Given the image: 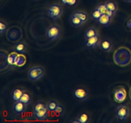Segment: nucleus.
I'll return each instance as SVG.
<instances>
[{
	"label": "nucleus",
	"mask_w": 131,
	"mask_h": 123,
	"mask_svg": "<svg viewBox=\"0 0 131 123\" xmlns=\"http://www.w3.org/2000/svg\"><path fill=\"white\" fill-rule=\"evenodd\" d=\"M44 74L45 70L42 67L35 66L29 69L28 72V76L31 81H35L41 79Z\"/></svg>",
	"instance_id": "obj_1"
},
{
	"label": "nucleus",
	"mask_w": 131,
	"mask_h": 123,
	"mask_svg": "<svg viewBox=\"0 0 131 123\" xmlns=\"http://www.w3.org/2000/svg\"><path fill=\"white\" fill-rule=\"evenodd\" d=\"M61 28L56 24L49 26L46 29V35L51 40H55L58 39L61 36Z\"/></svg>",
	"instance_id": "obj_2"
},
{
	"label": "nucleus",
	"mask_w": 131,
	"mask_h": 123,
	"mask_svg": "<svg viewBox=\"0 0 131 123\" xmlns=\"http://www.w3.org/2000/svg\"><path fill=\"white\" fill-rule=\"evenodd\" d=\"M115 114H116V117L119 120L124 121L127 119L129 114H130V110H129V106L126 104L120 105L116 108Z\"/></svg>",
	"instance_id": "obj_3"
},
{
	"label": "nucleus",
	"mask_w": 131,
	"mask_h": 123,
	"mask_svg": "<svg viewBox=\"0 0 131 123\" xmlns=\"http://www.w3.org/2000/svg\"><path fill=\"white\" fill-rule=\"evenodd\" d=\"M63 14V8L59 4H52L48 8V15L51 19H59Z\"/></svg>",
	"instance_id": "obj_4"
},
{
	"label": "nucleus",
	"mask_w": 131,
	"mask_h": 123,
	"mask_svg": "<svg viewBox=\"0 0 131 123\" xmlns=\"http://www.w3.org/2000/svg\"><path fill=\"white\" fill-rule=\"evenodd\" d=\"M127 96L126 90L123 87H120L114 91V99L117 102H122Z\"/></svg>",
	"instance_id": "obj_5"
},
{
	"label": "nucleus",
	"mask_w": 131,
	"mask_h": 123,
	"mask_svg": "<svg viewBox=\"0 0 131 123\" xmlns=\"http://www.w3.org/2000/svg\"><path fill=\"white\" fill-rule=\"evenodd\" d=\"M101 42V38L99 36V35H97L95 36V37L86 38L85 41V45L88 48L94 49L99 46Z\"/></svg>",
	"instance_id": "obj_6"
},
{
	"label": "nucleus",
	"mask_w": 131,
	"mask_h": 123,
	"mask_svg": "<svg viewBox=\"0 0 131 123\" xmlns=\"http://www.w3.org/2000/svg\"><path fill=\"white\" fill-rule=\"evenodd\" d=\"M26 110V105H24L21 101H15L12 106V110L15 114L20 115L24 113Z\"/></svg>",
	"instance_id": "obj_7"
},
{
	"label": "nucleus",
	"mask_w": 131,
	"mask_h": 123,
	"mask_svg": "<svg viewBox=\"0 0 131 123\" xmlns=\"http://www.w3.org/2000/svg\"><path fill=\"white\" fill-rule=\"evenodd\" d=\"M74 96L79 101H85L88 99V92L83 88H77L74 92Z\"/></svg>",
	"instance_id": "obj_8"
},
{
	"label": "nucleus",
	"mask_w": 131,
	"mask_h": 123,
	"mask_svg": "<svg viewBox=\"0 0 131 123\" xmlns=\"http://www.w3.org/2000/svg\"><path fill=\"white\" fill-rule=\"evenodd\" d=\"M48 111L49 110L47 108H45L42 109V110H39L37 112L33 113V115H34V117L37 120H45L48 118Z\"/></svg>",
	"instance_id": "obj_9"
},
{
	"label": "nucleus",
	"mask_w": 131,
	"mask_h": 123,
	"mask_svg": "<svg viewBox=\"0 0 131 123\" xmlns=\"http://www.w3.org/2000/svg\"><path fill=\"white\" fill-rule=\"evenodd\" d=\"M99 47L102 51L104 52H110L112 49L113 45L111 41L107 39H104L103 40H101Z\"/></svg>",
	"instance_id": "obj_10"
},
{
	"label": "nucleus",
	"mask_w": 131,
	"mask_h": 123,
	"mask_svg": "<svg viewBox=\"0 0 131 123\" xmlns=\"http://www.w3.org/2000/svg\"><path fill=\"white\" fill-rule=\"evenodd\" d=\"M24 91L21 88H15L12 92V97L14 101H19Z\"/></svg>",
	"instance_id": "obj_11"
},
{
	"label": "nucleus",
	"mask_w": 131,
	"mask_h": 123,
	"mask_svg": "<svg viewBox=\"0 0 131 123\" xmlns=\"http://www.w3.org/2000/svg\"><path fill=\"white\" fill-rule=\"evenodd\" d=\"M70 21L72 25L73 26L75 27V28H79V27H80L83 24L82 20L74 14L70 17Z\"/></svg>",
	"instance_id": "obj_12"
},
{
	"label": "nucleus",
	"mask_w": 131,
	"mask_h": 123,
	"mask_svg": "<svg viewBox=\"0 0 131 123\" xmlns=\"http://www.w3.org/2000/svg\"><path fill=\"white\" fill-rule=\"evenodd\" d=\"M104 3L106 5V8H107V9L109 11L113 13L114 14L118 10V6L116 3L113 1H107L105 2Z\"/></svg>",
	"instance_id": "obj_13"
},
{
	"label": "nucleus",
	"mask_w": 131,
	"mask_h": 123,
	"mask_svg": "<svg viewBox=\"0 0 131 123\" xmlns=\"http://www.w3.org/2000/svg\"><path fill=\"white\" fill-rule=\"evenodd\" d=\"M97 35H98V32H97V29L94 27H91V28H88L84 32V37H85L86 39L95 37Z\"/></svg>",
	"instance_id": "obj_14"
},
{
	"label": "nucleus",
	"mask_w": 131,
	"mask_h": 123,
	"mask_svg": "<svg viewBox=\"0 0 131 123\" xmlns=\"http://www.w3.org/2000/svg\"><path fill=\"white\" fill-rule=\"evenodd\" d=\"M111 19H112V18H111L110 16L106 15V14H102V16L100 17L98 22L104 26H107L111 23Z\"/></svg>",
	"instance_id": "obj_15"
},
{
	"label": "nucleus",
	"mask_w": 131,
	"mask_h": 123,
	"mask_svg": "<svg viewBox=\"0 0 131 123\" xmlns=\"http://www.w3.org/2000/svg\"><path fill=\"white\" fill-rule=\"evenodd\" d=\"M14 49L16 51L17 53L19 54H24L25 53L26 51V46L25 44L23 43V42H20L17 43L15 45V47H14Z\"/></svg>",
	"instance_id": "obj_16"
},
{
	"label": "nucleus",
	"mask_w": 131,
	"mask_h": 123,
	"mask_svg": "<svg viewBox=\"0 0 131 123\" xmlns=\"http://www.w3.org/2000/svg\"><path fill=\"white\" fill-rule=\"evenodd\" d=\"M19 101H21L22 102H23L26 106H28L31 102V97L28 92H24Z\"/></svg>",
	"instance_id": "obj_17"
},
{
	"label": "nucleus",
	"mask_w": 131,
	"mask_h": 123,
	"mask_svg": "<svg viewBox=\"0 0 131 123\" xmlns=\"http://www.w3.org/2000/svg\"><path fill=\"white\" fill-rule=\"evenodd\" d=\"M18 55L16 53H12L10 55L8 56L7 58V61L9 65H15L16 64L17 59Z\"/></svg>",
	"instance_id": "obj_18"
},
{
	"label": "nucleus",
	"mask_w": 131,
	"mask_h": 123,
	"mask_svg": "<svg viewBox=\"0 0 131 123\" xmlns=\"http://www.w3.org/2000/svg\"><path fill=\"white\" fill-rule=\"evenodd\" d=\"M77 119L79 120V123H88L90 122L89 116L88 114L84 112L79 114Z\"/></svg>",
	"instance_id": "obj_19"
},
{
	"label": "nucleus",
	"mask_w": 131,
	"mask_h": 123,
	"mask_svg": "<svg viewBox=\"0 0 131 123\" xmlns=\"http://www.w3.org/2000/svg\"><path fill=\"white\" fill-rule=\"evenodd\" d=\"M74 14H75V15H77V16H78V17H79V19L82 20V22L83 23V24H84V23H86V22L88 20V15H87L86 13L84 12L77 11L74 13Z\"/></svg>",
	"instance_id": "obj_20"
},
{
	"label": "nucleus",
	"mask_w": 131,
	"mask_h": 123,
	"mask_svg": "<svg viewBox=\"0 0 131 123\" xmlns=\"http://www.w3.org/2000/svg\"><path fill=\"white\" fill-rule=\"evenodd\" d=\"M58 105L59 104L58 103L57 101L54 100H51L47 103V108L49 111H54Z\"/></svg>",
	"instance_id": "obj_21"
},
{
	"label": "nucleus",
	"mask_w": 131,
	"mask_h": 123,
	"mask_svg": "<svg viewBox=\"0 0 131 123\" xmlns=\"http://www.w3.org/2000/svg\"><path fill=\"white\" fill-rule=\"evenodd\" d=\"M45 108H47V105H46L44 102H42V101H38V102L35 104L34 106H33V113L37 112V111H39V110H42V109Z\"/></svg>",
	"instance_id": "obj_22"
},
{
	"label": "nucleus",
	"mask_w": 131,
	"mask_h": 123,
	"mask_svg": "<svg viewBox=\"0 0 131 123\" xmlns=\"http://www.w3.org/2000/svg\"><path fill=\"white\" fill-rule=\"evenodd\" d=\"M26 61V58L25 56L22 55V54H20V55H18L15 65H17V67L23 66V65L25 64Z\"/></svg>",
	"instance_id": "obj_23"
},
{
	"label": "nucleus",
	"mask_w": 131,
	"mask_h": 123,
	"mask_svg": "<svg viewBox=\"0 0 131 123\" xmlns=\"http://www.w3.org/2000/svg\"><path fill=\"white\" fill-rule=\"evenodd\" d=\"M102 14L100 12L99 10L96 8L92 12V14H91V17H92V18L93 20H96V21H99L100 17L102 16Z\"/></svg>",
	"instance_id": "obj_24"
},
{
	"label": "nucleus",
	"mask_w": 131,
	"mask_h": 123,
	"mask_svg": "<svg viewBox=\"0 0 131 123\" xmlns=\"http://www.w3.org/2000/svg\"><path fill=\"white\" fill-rule=\"evenodd\" d=\"M54 112L56 115H58V116H62L64 114V113H65V109H64L63 106L60 105H58L56 110H55Z\"/></svg>",
	"instance_id": "obj_25"
},
{
	"label": "nucleus",
	"mask_w": 131,
	"mask_h": 123,
	"mask_svg": "<svg viewBox=\"0 0 131 123\" xmlns=\"http://www.w3.org/2000/svg\"><path fill=\"white\" fill-rule=\"evenodd\" d=\"M7 29L8 26L6 23L3 20H1L0 21V33H1V35H3L6 33Z\"/></svg>",
	"instance_id": "obj_26"
},
{
	"label": "nucleus",
	"mask_w": 131,
	"mask_h": 123,
	"mask_svg": "<svg viewBox=\"0 0 131 123\" xmlns=\"http://www.w3.org/2000/svg\"><path fill=\"white\" fill-rule=\"evenodd\" d=\"M97 8L99 10L100 12H101L102 14H106L107 12V8H106L105 3L99 5L98 6H97Z\"/></svg>",
	"instance_id": "obj_27"
},
{
	"label": "nucleus",
	"mask_w": 131,
	"mask_h": 123,
	"mask_svg": "<svg viewBox=\"0 0 131 123\" xmlns=\"http://www.w3.org/2000/svg\"><path fill=\"white\" fill-rule=\"evenodd\" d=\"M63 4L69 6H74L76 4L77 0H61Z\"/></svg>",
	"instance_id": "obj_28"
},
{
	"label": "nucleus",
	"mask_w": 131,
	"mask_h": 123,
	"mask_svg": "<svg viewBox=\"0 0 131 123\" xmlns=\"http://www.w3.org/2000/svg\"><path fill=\"white\" fill-rule=\"evenodd\" d=\"M70 122H74V123H79V120H78V119H76V120H70Z\"/></svg>",
	"instance_id": "obj_29"
},
{
	"label": "nucleus",
	"mask_w": 131,
	"mask_h": 123,
	"mask_svg": "<svg viewBox=\"0 0 131 123\" xmlns=\"http://www.w3.org/2000/svg\"><path fill=\"white\" fill-rule=\"evenodd\" d=\"M127 26L129 27V28H131V19H130V20H129V21H128V23H127Z\"/></svg>",
	"instance_id": "obj_30"
},
{
	"label": "nucleus",
	"mask_w": 131,
	"mask_h": 123,
	"mask_svg": "<svg viewBox=\"0 0 131 123\" xmlns=\"http://www.w3.org/2000/svg\"><path fill=\"white\" fill-rule=\"evenodd\" d=\"M125 1H126V2H128V3H131V0H124Z\"/></svg>",
	"instance_id": "obj_31"
}]
</instances>
